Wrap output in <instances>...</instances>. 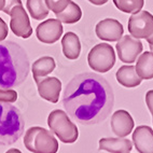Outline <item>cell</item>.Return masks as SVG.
I'll list each match as a JSON object with an SVG mask.
<instances>
[{"label":"cell","mask_w":153,"mask_h":153,"mask_svg":"<svg viewBox=\"0 0 153 153\" xmlns=\"http://www.w3.org/2000/svg\"><path fill=\"white\" fill-rule=\"evenodd\" d=\"M146 40H147V42L149 43V45H153V33L150 36V37H148Z\"/></svg>","instance_id":"f1b7e54d"},{"label":"cell","mask_w":153,"mask_h":153,"mask_svg":"<svg viewBox=\"0 0 153 153\" xmlns=\"http://www.w3.org/2000/svg\"><path fill=\"white\" fill-rule=\"evenodd\" d=\"M90 68L98 72H108L115 64V53L113 48L108 43H99L92 48L88 55Z\"/></svg>","instance_id":"8992f818"},{"label":"cell","mask_w":153,"mask_h":153,"mask_svg":"<svg viewBox=\"0 0 153 153\" xmlns=\"http://www.w3.org/2000/svg\"><path fill=\"white\" fill-rule=\"evenodd\" d=\"M17 100V93L14 90H4L0 88V101H6V102H15Z\"/></svg>","instance_id":"cb8c5ba5"},{"label":"cell","mask_w":153,"mask_h":153,"mask_svg":"<svg viewBox=\"0 0 153 153\" xmlns=\"http://www.w3.org/2000/svg\"><path fill=\"white\" fill-rule=\"evenodd\" d=\"M37 86H38V93L41 98L52 104H56L58 101L60 91H62V82L56 76L42 78L37 83Z\"/></svg>","instance_id":"7c38bea8"},{"label":"cell","mask_w":153,"mask_h":153,"mask_svg":"<svg viewBox=\"0 0 153 153\" xmlns=\"http://www.w3.org/2000/svg\"><path fill=\"white\" fill-rule=\"evenodd\" d=\"M96 36L100 40L109 42L119 41L124 33L123 25L114 19H105L97 23L95 27Z\"/></svg>","instance_id":"8fae6325"},{"label":"cell","mask_w":153,"mask_h":153,"mask_svg":"<svg viewBox=\"0 0 153 153\" xmlns=\"http://www.w3.org/2000/svg\"><path fill=\"white\" fill-rule=\"evenodd\" d=\"M113 3L120 11L134 14L143 8L145 0H113Z\"/></svg>","instance_id":"7402d4cb"},{"label":"cell","mask_w":153,"mask_h":153,"mask_svg":"<svg viewBox=\"0 0 153 153\" xmlns=\"http://www.w3.org/2000/svg\"><path fill=\"white\" fill-rule=\"evenodd\" d=\"M136 71L140 79H153V52L146 51L139 55L136 63Z\"/></svg>","instance_id":"d6986e66"},{"label":"cell","mask_w":153,"mask_h":153,"mask_svg":"<svg viewBox=\"0 0 153 153\" xmlns=\"http://www.w3.org/2000/svg\"><path fill=\"white\" fill-rule=\"evenodd\" d=\"M99 149L110 153H128L133 150V143L124 137L101 138L99 140Z\"/></svg>","instance_id":"9a60e30c"},{"label":"cell","mask_w":153,"mask_h":153,"mask_svg":"<svg viewBox=\"0 0 153 153\" xmlns=\"http://www.w3.org/2000/svg\"><path fill=\"white\" fill-rule=\"evenodd\" d=\"M30 64L27 52L13 41L0 42V88L19 86L27 79Z\"/></svg>","instance_id":"7a4b0ae2"},{"label":"cell","mask_w":153,"mask_h":153,"mask_svg":"<svg viewBox=\"0 0 153 153\" xmlns=\"http://www.w3.org/2000/svg\"><path fill=\"white\" fill-rule=\"evenodd\" d=\"M56 19H58L64 24H74L78 23L82 17V11L76 2L74 1H69L67 8L60 13L55 14Z\"/></svg>","instance_id":"ffe728a7"},{"label":"cell","mask_w":153,"mask_h":153,"mask_svg":"<svg viewBox=\"0 0 153 153\" xmlns=\"http://www.w3.org/2000/svg\"><path fill=\"white\" fill-rule=\"evenodd\" d=\"M133 142L139 153H153V129L150 126H138L133 133Z\"/></svg>","instance_id":"5bb4252c"},{"label":"cell","mask_w":153,"mask_h":153,"mask_svg":"<svg viewBox=\"0 0 153 153\" xmlns=\"http://www.w3.org/2000/svg\"><path fill=\"white\" fill-rule=\"evenodd\" d=\"M6 153H22V152H21L19 149H10V150H8Z\"/></svg>","instance_id":"f546056e"},{"label":"cell","mask_w":153,"mask_h":153,"mask_svg":"<svg viewBox=\"0 0 153 153\" xmlns=\"http://www.w3.org/2000/svg\"><path fill=\"white\" fill-rule=\"evenodd\" d=\"M24 119L19 108L0 101V146H10L22 137Z\"/></svg>","instance_id":"3957f363"},{"label":"cell","mask_w":153,"mask_h":153,"mask_svg":"<svg viewBox=\"0 0 153 153\" xmlns=\"http://www.w3.org/2000/svg\"><path fill=\"white\" fill-rule=\"evenodd\" d=\"M17 4H23L22 0H6L4 8H3L2 12H4L6 14H9V12L11 11V9L13 8V7L17 6Z\"/></svg>","instance_id":"484cf974"},{"label":"cell","mask_w":153,"mask_h":153,"mask_svg":"<svg viewBox=\"0 0 153 153\" xmlns=\"http://www.w3.org/2000/svg\"><path fill=\"white\" fill-rule=\"evenodd\" d=\"M63 105L74 121L82 125H94L110 114L114 94L104 76L84 72L69 81L63 94Z\"/></svg>","instance_id":"6da1fadb"},{"label":"cell","mask_w":153,"mask_h":153,"mask_svg":"<svg viewBox=\"0 0 153 153\" xmlns=\"http://www.w3.org/2000/svg\"><path fill=\"white\" fill-rule=\"evenodd\" d=\"M143 45L139 39L134 38L131 35L122 36L117 43V52L122 63H135L137 57L142 53Z\"/></svg>","instance_id":"9c48e42d"},{"label":"cell","mask_w":153,"mask_h":153,"mask_svg":"<svg viewBox=\"0 0 153 153\" xmlns=\"http://www.w3.org/2000/svg\"><path fill=\"white\" fill-rule=\"evenodd\" d=\"M128 153H131V152H128Z\"/></svg>","instance_id":"d6a6232c"},{"label":"cell","mask_w":153,"mask_h":153,"mask_svg":"<svg viewBox=\"0 0 153 153\" xmlns=\"http://www.w3.org/2000/svg\"><path fill=\"white\" fill-rule=\"evenodd\" d=\"M55 67H56L55 59L51 56H42L37 59L31 67L35 82L38 83L42 78H45L48 74L53 72Z\"/></svg>","instance_id":"ac0fdd59"},{"label":"cell","mask_w":153,"mask_h":153,"mask_svg":"<svg viewBox=\"0 0 153 153\" xmlns=\"http://www.w3.org/2000/svg\"><path fill=\"white\" fill-rule=\"evenodd\" d=\"M63 25L58 19H50L43 21L36 28V36L40 42L53 44L57 42L63 36Z\"/></svg>","instance_id":"30bf717a"},{"label":"cell","mask_w":153,"mask_h":153,"mask_svg":"<svg viewBox=\"0 0 153 153\" xmlns=\"http://www.w3.org/2000/svg\"><path fill=\"white\" fill-rule=\"evenodd\" d=\"M4 3H6V0H0V11H2L3 8H4Z\"/></svg>","instance_id":"4dcf8cb0"},{"label":"cell","mask_w":153,"mask_h":153,"mask_svg":"<svg viewBox=\"0 0 153 153\" xmlns=\"http://www.w3.org/2000/svg\"><path fill=\"white\" fill-rule=\"evenodd\" d=\"M62 48L63 54L66 58L70 60H74L79 58L81 53V42L78 35L72 31L66 33L62 38Z\"/></svg>","instance_id":"2e32d148"},{"label":"cell","mask_w":153,"mask_h":153,"mask_svg":"<svg viewBox=\"0 0 153 153\" xmlns=\"http://www.w3.org/2000/svg\"><path fill=\"white\" fill-rule=\"evenodd\" d=\"M8 15L11 16L10 28L16 37L28 39L33 35V28L30 25L29 16L27 12L25 11L23 4H17L13 7Z\"/></svg>","instance_id":"ba28073f"},{"label":"cell","mask_w":153,"mask_h":153,"mask_svg":"<svg viewBox=\"0 0 153 153\" xmlns=\"http://www.w3.org/2000/svg\"><path fill=\"white\" fill-rule=\"evenodd\" d=\"M146 104L148 106V109L152 114V122H153V90L148 91L146 94Z\"/></svg>","instance_id":"4316f807"},{"label":"cell","mask_w":153,"mask_h":153,"mask_svg":"<svg viewBox=\"0 0 153 153\" xmlns=\"http://www.w3.org/2000/svg\"><path fill=\"white\" fill-rule=\"evenodd\" d=\"M150 50H151V52H153V45H150Z\"/></svg>","instance_id":"1f68e13d"},{"label":"cell","mask_w":153,"mask_h":153,"mask_svg":"<svg viewBox=\"0 0 153 153\" xmlns=\"http://www.w3.org/2000/svg\"><path fill=\"white\" fill-rule=\"evenodd\" d=\"M8 33H9L8 25H7V23L4 22L1 17H0V42L3 41V40L8 37Z\"/></svg>","instance_id":"d4e9b609"},{"label":"cell","mask_w":153,"mask_h":153,"mask_svg":"<svg viewBox=\"0 0 153 153\" xmlns=\"http://www.w3.org/2000/svg\"><path fill=\"white\" fill-rule=\"evenodd\" d=\"M88 1L94 6H102V4L108 2V0H88Z\"/></svg>","instance_id":"83f0119b"},{"label":"cell","mask_w":153,"mask_h":153,"mask_svg":"<svg viewBox=\"0 0 153 153\" xmlns=\"http://www.w3.org/2000/svg\"><path fill=\"white\" fill-rule=\"evenodd\" d=\"M48 125L53 134L64 143H74L79 137V129L63 110H53L48 117Z\"/></svg>","instance_id":"5b68a950"},{"label":"cell","mask_w":153,"mask_h":153,"mask_svg":"<svg viewBox=\"0 0 153 153\" xmlns=\"http://www.w3.org/2000/svg\"><path fill=\"white\" fill-rule=\"evenodd\" d=\"M115 76L117 81L127 88H136L142 81V79H140L139 76L137 74L136 67L131 65H124L120 67L115 74Z\"/></svg>","instance_id":"e0dca14e"},{"label":"cell","mask_w":153,"mask_h":153,"mask_svg":"<svg viewBox=\"0 0 153 153\" xmlns=\"http://www.w3.org/2000/svg\"><path fill=\"white\" fill-rule=\"evenodd\" d=\"M26 8L30 16L36 21H42L49 15L50 9L48 8L45 0H27Z\"/></svg>","instance_id":"44dd1931"},{"label":"cell","mask_w":153,"mask_h":153,"mask_svg":"<svg viewBox=\"0 0 153 153\" xmlns=\"http://www.w3.org/2000/svg\"><path fill=\"white\" fill-rule=\"evenodd\" d=\"M111 129L118 137H126L134 129V120L126 110H118L111 117Z\"/></svg>","instance_id":"4fadbf2b"},{"label":"cell","mask_w":153,"mask_h":153,"mask_svg":"<svg viewBox=\"0 0 153 153\" xmlns=\"http://www.w3.org/2000/svg\"><path fill=\"white\" fill-rule=\"evenodd\" d=\"M69 1L70 0H45L48 8L55 14L63 12L67 8Z\"/></svg>","instance_id":"603a6c76"},{"label":"cell","mask_w":153,"mask_h":153,"mask_svg":"<svg viewBox=\"0 0 153 153\" xmlns=\"http://www.w3.org/2000/svg\"><path fill=\"white\" fill-rule=\"evenodd\" d=\"M127 29L131 37L147 39L153 33V15L148 11H138L131 14L127 23Z\"/></svg>","instance_id":"52a82bcc"},{"label":"cell","mask_w":153,"mask_h":153,"mask_svg":"<svg viewBox=\"0 0 153 153\" xmlns=\"http://www.w3.org/2000/svg\"><path fill=\"white\" fill-rule=\"evenodd\" d=\"M24 146L33 153H57L58 141L52 131L40 127H30L24 138Z\"/></svg>","instance_id":"277c9868"}]
</instances>
